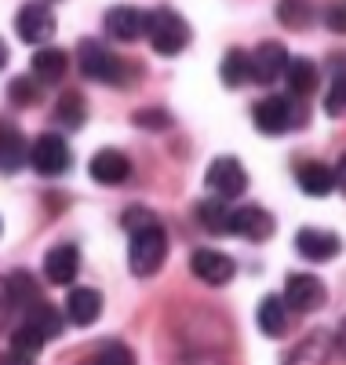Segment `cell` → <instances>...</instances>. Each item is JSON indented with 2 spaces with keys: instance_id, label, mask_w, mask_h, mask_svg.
Wrapping results in <instances>:
<instances>
[{
  "instance_id": "cell-1",
  "label": "cell",
  "mask_w": 346,
  "mask_h": 365,
  "mask_svg": "<svg viewBox=\"0 0 346 365\" xmlns=\"http://www.w3.org/2000/svg\"><path fill=\"white\" fill-rule=\"evenodd\" d=\"M58 329H62V314L51 307V303L37 299L33 307L26 311L22 325L11 332V351H15L19 358H37V354L44 351V344H48L51 336H58Z\"/></svg>"
},
{
  "instance_id": "cell-2",
  "label": "cell",
  "mask_w": 346,
  "mask_h": 365,
  "mask_svg": "<svg viewBox=\"0 0 346 365\" xmlns=\"http://www.w3.org/2000/svg\"><path fill=\"white\" fill-rule=\"evenodd\" d=\"M168 259V234L157 220H146L142 227L132 230V245H128V267L135 278H150L164 267Z\"/></svg>"
},
{
  "instance_id": "cell-3",
  "label": "cell",
  "mask_w": 346,
  "mask_h": 365,
  "mask_svg": "<svg viewBox=\"0 0 346 365\" xmlns=\"http://www.w3.org/2000/svg\"><path fill=\"white\" fill-rule=\"evenodd\" d=\"M77 66L88 81H99V84H110V88H120L132 81V66L124 63L117 51H110L103 41H80L77 48Z\"/></svg>"
},
{
  "instance_id": "cell-4",
  "label": "cell",
  "mask_w": 346,
  "mask_h": 365,
  "mask_svg": "<svg viewBox=\"0 0 346 365\" xmlns=\"http://www.w3.org/2000/svg\"><path fill=\"white\" fill-rule=\"evenodd\" d=\"M190 37H194L190 22H186L179 11H172V8H157V11L146 15V41H150V48L157 55H168L172 58V55L186 51Z\"/></svg>"
},
{
  "instance_id": "cell-5",
  "label": "cell",
  "mask_w": 346,
  "mask_h": 365,
  "mask_svg": "<svg viewBox=\"0 0 346 365\" xmlns=\"http://www.w3.org/2000/svg\"><path fill=\"white\" fill-rule=\"evenodd\" d=\"M204 182H208V190L215 197H223V201H234L248 190V172L237 158H215L204 172Z\"/></svg>"
},
{
  "instance_id": "cell-6",
  "label": "cell",
  "mask_w": 346,
  "mask_h": 365,
  "mask_svg": "<svg viewBox=\"0 0 346 365\" xmlns=\"http://www.w3.org/2000/svg\"><path fill=\"white\" fill-rule=\"evenodd\" d=\"M29 165H33L41 175L55 179V175H62V172H70L73 154H70L66 139L55 135V132H48V135H41L33 146H29Z\"/></svg>"
},
{
  "instance_id": "cell-7",
  "label": "cell",
  "mask_w": 346,
  "mask_h": 365,
  "mask_svg": "<svg viewBox=\"0 0 346 365\" xmlns=\"http://www.w3.org/2000/svg\"><path fill=\"white\" fill-rule=\"evenodd\" d=\"M251 120L263 135H285L292 125H295V106L292 99L285 96H270V99H259L256 110H251Z\"/></svg>"
},
{
  "instance_id": "cell-8",
  "label": "cell",
  "mask_w": 346,
  "mask_h": 365,
  "mask_svg": "<svg viewBox=\"0 0 346 365\" xmlns=\"http://www.w3.org/2000/svg\"><path fill=\"white\" fill-rule=\"evenodd\" d=\"M325 299H328V289H325L321 278H313V274H292L288 285H285V303L299 314L325 307Z\"/></svg>"
},
{
  "instance_id": "cell-9",
  "label": "cell",
  "mask_w": 346,
  "mask_h": 365,
  "mask_svg": "<svg viewBox=\"0 0 346 365\" xmlns=\"http://www.w3.org/2000/svg\"><path fill=\"white\" fill-rule=\"evenodd\" d=\"M295 252L310 263H328L342 252V237L332 230H318V227H303L295 234Z\"/></svg>"
},
{
  "instance_id": "cell-10",
  "label": "cell",
  "mask_w": 346,
  "mask_h": 365,
  "mask_svg": "<svg viewBox=\"0 0 346 365\" xmlns=\"http://www.w3.org/2000/svg\"><path fill=\"white\" fill-rule=\"evenodd\" d=\"M190 270L197 274V278L204 285H230L234 282V274H237V263L226 256V252H219V249H197L194 259H190Z\"/></svg>"
},
{
  "instance_id": "cell-11",
  "label": "cell",
  "mask_w": 346,
  "mask_h": 365,
  "mask_svg": "<svg viewBox=\"0 0 346 365\" xmlns=\"http://www.w3.org/2000/svg\"><path fill=\"white\" fill-rule=\"evenodd\" d=\"M15 34L26 44H44L55 37V15L44 4H22L15 15Z\"/></svg>"
},
{
  "instance_id": "cell-12",
  "label": "cell",
  "mask_w": 346,
  "mask_h": 365,
  "mask_svg": "<svg viewBox=\"0 0 346 365\" xmlns=\"http://www.w3.org/2000/svg\"><path fill=\"white\" fill-rule=\"evenodd\" d=\"M288 70V51L277 41H263L256 51H251V81L256 84H273L277 77H285Z\"/></svg>"
},
{
  "instance_id": "cell-13",
  "label": "cell",
  "mask_w": 346,
  "mask_h": 365,
  "mask_svg": "<svg viewBox=\"0 0 346 365\" xmlns=\"http://www.w3.org/2000/svg\"><path fill=\"white\" fill-rule=\"evenodd\" d=\"M88 172H91L95 182H103V187H117V182H124L132 175V161H128L124 150L106 146V150H99V154L88 161Z\"/></svg>"
},
{
  "instance_id": "cell-14",
  "label": "cell",
  "mask_w": 346,
  "mask_h": 365,
  "mask_svg": "<svg viewBox=\"0 0 346 365\" xmlns=\"http://www.w3.org/2000/svg\"><path fill=\"white\" fill-rule=\"evenodd\" d=\"M230 234H241L248 241H266L273 234V216L259 205H241L230 216Z\"/></svg>"
},
{
  "instance_id": "cell-15",
  "label": "cell",
  "mask_w": 346,
  "mask_h": 365,
  "mask_svg": "<svg viewBox=\"0 0 346 365\" xmlns=\"http://www.w3.org/2000/svg\"><path fill=\"white\" fill-rule=\"evenodd\" d=\"M106 34L113 37V41H139V37H146V15L139 11V8H132V4H124V8H110L106 11Z\"/></svg>"
},
{
  "instance_id": "cell-16",
  "label": "cell",
  "mask_w": 346,
  "mask_h": 365,
  "mask_svg": "<svg viewBox=\"0 0 346 365\" xmlns=\"http://www.w3.org/2000/svg\"><path fill=\"white\" fill-rule=\"evenodd\" d=\"M77 270H80V252H77V245H55V249H48V256H44V274H48V282L51 285H70L73 278H77Z\"/></svg>"
},
{
  "instance_id": "cell-17",
  "label": "cell",
  "mask_w": 346,
  "mask_h": 365,
  "mask_svg": "<svg viewBox=\"0 0 346 365\" xmlns=\"http://www.w3.org/2000/svg\"><path fill=\"white\" fill-rule=\"evenodd\" d=\"M22 165H29V146L26 135L11 125V120H0V172H19Z\"/></svg>"
},
{
  "instance_id": "cell-18",
  "label": "cell",
  "mask_w": 346,
  "mask_h": 365,
  "mask_svg": "<svg viewBox=\"0 0 346 365\" xmlns=\"http://www.w3.org/2000/svg\"><path fill=\"white\" fill-rule=\"evenodd\" d=\"M295 179H299V190L306 194V197H328L339 182H335V172L328 168V165H321V161H303L299 168H295Z\"/></svg>"
},
{
  "instance_id": "cell-19",
  "label": "cell",
  "mask_w": 346,
  "mask_h": 365,
  "mask_svg": "<svg viewBox=\"0 0 346 365\" xmlns=\"http://www.w3.org/2000/svg\"><path fill=\"white\" fill-rule=\"evenodd\" d=\"M66 318L73 325H95L103 318V292L99 289H73L66 296Z\"/></svg>"
},
{
  "instance_id": "cell-20",
  "label": "cell",
  "mask_w": 346,
  "mask_h": 365,
  "mask_svg": "<svg viewBox=\"0 0 346 365\" xmlns=\"http://www.w3.org/2000/svg\"><path fill=\"white\" fill-rule=\"evenodd\" d=\"M29 70H33V77L41 84H58L66 81V70H70V55L58 51V48H37L33 51V63H29Z\"/></svg>"
},
{
  "instance_id": "cell-21",
  "label": "cell",
  "mask_w": 346,
  "mask_h": 365,
  "mask_svg": "<svg viewBox=\"0 0 346 365\" xmlns=\"http://www.w3.org/2000/svg\"><path fill=\"white\" fill-rule=\"evenodd\" d=\"M259 329L266 332L270 340H277V336H285L288 332V303H285V296H266L263 303H259Z\"/></svg>"
},
{
  "instance_id": "cell-22",
  "label": "cell",
  "mask_w": 346,
  "mask_h": 365,
  "mask_svg": "<svg viewBox=\"0 0 346 365\" xmlns=\"http://www.w3.org/2000/svg\"><path fill=\"white\" fill-rule=\"evenodd\" d=\"M219 77H223L226 88H241L251 81V55L241 51V48H230L223 55V66H219Z\"/></svg>"
},
{
  "instance_id": "cell-23",
  "label": "cell",
  "mask_w": 346,
  "mask_h": 365,
  "mask_svg": "<svg viewBox=\"0 0 346 365\" xmlns=\"http://www.w3.org/2000/svg\"><path fill=\"white\" fill-rule=\"evenodd\" d=\"M230 216H234V208H226L223 197H208L197 205V223L211 234H230Z\"/></svg>"
},
{
  "instance_id": "cell-24",
  "label": "cell",
  "mask_w": 346,
  "mask_h": 365,
  "mask_svg": "<svg viewBox=\"0 0 346 365\" xmlns=\"http://www.w3.org/2000/svg\"><path fill=\"white\" fill-rule=\"evenodd\" d=\"M318 66L310 58H288V70H285V81H288V91L292 96H310L318 88Z\"/></svg>"
},
{
  "instance_id": "cell-25",
  "label": "cell",
  "mask_w": 346,
  "mask_h": 365,
  "mask_svg": "<svg viewBox=\"0 0 346 365\" xmlns=\"http://www.w3.org/2000/svg\"><path fill=\"white\" fill-rule=\"evenodd\" d=\"M328 351H332L328 336L313 332V336H306V340L288 354V361H285V365H325V361H328Z\"/></svg>"
},
{
  "instance_id": "cell-26",
  "label": "cell",
  "mask_w": 346,
  "mask_h": 365,
  "mask_svg": "<svg viewBox=\"0 0 346 365\" xmlns=\"http://www.w3.org/2000/svg\"><path fill=\"white\" fill-rule=\"evenodd\" d=\"M277 22L285 29H306L313 22V4L310 0H277Z\"/></svg>"
},
{
  "instance_id": "cell-27",
  "label": "cell",
  "mask_w": 346,
  "mask_h": 365,
  "mask_svg": "<svg viewBox=\"0 0 346 365\" xmlns=\"http://www.w3.org/2000/svg\"><path fill=\"white\" fill-rule=\"evenodd\" d=\"M88 117V106H84V96L80 91H66V96H58V106H55V120L66 128H80Z\"/></svg>"
},
{
  "instance_id": "cell-28",
  "label": "cell",
  "mask_w": 346,
  "mask_h": 365,
  "mask_svg": "<svg viewBox=\"0 0 346 365\" xmlns=\"http://www.w3.org/2000/svg\"><path fill=\"white\" fill-rule=\"evenodd\" d=\"M88 365H135V351L124 344H106L88 358Z\"/></svg>"
},
{
  "instance_id": "cell-29",
  "label": "cell",
  "mask_w": 346,
  "mask_h": 365,
  "mask_svg": "<svg viewBox=\"0 0 346 365\" xmlns=\"http://www.w3.org/2000/svg\"><path fill=\"white\" fill-rule=\"evenodd\" d=\"M37 77L29 73V77H15L11 84H8V99L15 103V106H33L37 103Z\"/></svg>"
},
{
  "instance_id": "cell-30",
  "label": "cell",
  "mask_w": 346,
  "mask_h": 365,
  "mask_svg": "<svg viewBox=\"0 0 346 365\" xmlns=\"http://www.w3.org/2000/svg\"><path fill=\"white\" fill-rule=\"evenodd\" d=\"M135 128H146V132H164L172 128V113L161 110V106H153V110H135Z\"/></svg>"
},
{
  "instance_id": "cell-31",
  "label": "cell",
  "mask_w": 346,
  "mask_h": 365,
  "mask_svg": "<svg viewBox=\"0 0 346 365\" xmlns=\"http://www.w3.org/2000/svg\"><path fill=\"white\" fill-rule=\"evenodd\" d=\"M325 113L328 117H342L346 113V73H339L325 96Z\"/></svg>"
},
{
  "instance_id": "cell-32",
  "label": "cell",
  "mask_w": 346,
  "mask_h": 365,
  "mask_svg": "<svg viewBox=\"0 0 346 365\" xmlns=\"http://www.w3.org/2000/svg\"><path fill=\"white\" fill-rule=\"evenodd\" d=\"M325 26L332 29V34L346 37V0H332L328 11H325Z\"/></svg>"
},
{
  "instance_id": "cell-33",
  "label": "cell",
  "mask_w": 346,
  "mask_h": 365,
  "mask_svg": "<svg viewBox=\"0 0 346 365\" xmlns=\"http://www.w3.org/2000/svg\"><path fill=\"white\" fill-rule=\"evenodd\" d=\"M335 182H339V190L346 194V154L339 158V168H335Z\"/></svg>"
},
{
  "instance_id": "cell-34",
  "label": "cell",
  "mask_w": 346,
  "mask_h": 365,
  "mask_svg": "<svg viewBox=\"0 0 346 365\" xmlns=\"http://www.w3.org/2000/svg\"><path fill=\"white\" fill-rule=\"evenodd\" d=\"M335 344H339V351L346 354V318L339 322V332H335Z\"/></svg>"
},
{
  "instance_id": "cell-35",
  "label": "cell",
  "mask_w": 346,
  "mask_h": 365,
  "mask_svg": "<svg viewBox=\"0 0 346 365\" xmlns=\"http://www.w3.org/2000/svg\"><path fill=\"white\" fill-rule=\"evenodd\" d=\"M4 66H8V44L0 41V70H4Z\"/></svg>"
}]
</instances>
